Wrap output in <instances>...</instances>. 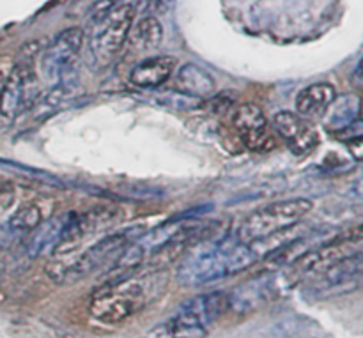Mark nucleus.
Instances as JSON below:
<instances>
[{
    "instance_id": "f257e3e1",
    "label": "nucleus",
    "mask_w": 363,
    "mask_h": 338,
    "mask_svg": "<svg viewBox=\"0 0 363 338\" xmlns=\"http://www.w3.org/2000/svg\"><path fill=\"white\" fill-rule=\"evenodd\" d=\"M257 247L243 243L236 237L206 240L194 243V248L177 266V280L184 287H199L213 283L225 276L236 275L259 261Z\"/></svg>"
},
{
    "instance_id": "f03ea898",
    "label": "nucleus",
    "mask_w": 363,
    "mask_h": 338,
    "mask_svg": "<svg viewBox=\"0 0 363 338\" xmlns=\"http://www.w3.org/2000/svg\"><path fill=\"white\" fill-rule=\"evenodd\" d=\"M151 301L145 280L128 278L108 280L92 293L91 314L103 325H121L144 310Z\"/></svg>"
},
{
    "instance_id": "7ed1b4c3",
    "label": "nucleus",
    "mask_w": 363,
    "mask_h": 338,
    "mask_svg": "<svg viewBox=\"0 0 363 338\" xmlns=\"http://www.w3.org/2000/svg\"><path fill=\"white\" fill-rule=\"evenodd\" d=\"M229 310L225 293H209L191 298L165 322L152 328L145 338H206L209 326Z\"/></svg>"
},
{
    "instance_id": "20e7f679",
    "label": "nucleus",
    "mask_w": 363,
    "mask_h": 338,
    "mask_svg": "<svg viewBox=\"0 0 363 338\" xmlns=\"http://www.w3.org/2000/svg\"><path fill=\"white\" fill-rule=\"evenodd\" d=\"M312 208H314L312 201L303 197L273 202L247 216L240 225L236 237L243 243H255L277 236L301 222L312 211Z\"/></svg>"
},
{
    "instance_id": "39448f33",
    "label": "nucleus",
    "mask_w": 363,
    "mask_h": 338,
    "mask_svg": "<svg viewBox=\"0 0 363 338\" xmlns=\"http://www.w3.org/2000/svg\"><path fill=\"white\" fill-rule=\"evenodd\" d=\"M128 232L112 234V236L105 237V240L98 241L96 244L89 247L84 254L78 255L77 259H69V261H62L57 259L55 262L46 266V275L53 280V282L60 283V286H71L77 283L78 280L87 278L89 275L105 266L110 259L116 254H119L124 247L128 244Z\"/></svg>"
},
{
    "instance_id": "423d86ee",
    "label": "nucleus",
    "mask_w": 363,
    "mask_h": 338,
    "mask_svg": "<svg viewBox=\"0 0 363 338\" xmlns=\"http://www.w3.org/2000/svg\"><path fill=\"white\" fill-rule=\"evenodd\" d=\"M133 20L135 7L131 4H119L103 13V18L91 38V50L96 59L110 62L123 52L130 38Z\"/></svg>"
},
{
    "instance_id": "0eeeda50",
    "label": "nucleus",
    "mask_w": 363,
    "mask_h": 338,
    "mask_svg": "<svg viewBox=\"0 0 363 338\" xmlns=\"http://www.w3.org/2000/svg\"><path fill=\"white\" fill-rule=\"evenodd\" d=\"M363 271V255L362 252H353L339 261L332 262L325 268V271L319 275L315 283L312 286V293L318 298H332L339 294L351 293L358 289L362 282Z\"/></svg>"
},
{
    "instance_id": "6e6552de",
    "label": "nucleus",
    "mask_w": 363,
    "mask_h": 338,
    "mask_svg": "<svg viewBox=\"0 0 363 338\" xmlns=\"http://www.w3.org/2000/svg\"><path fill=\"white\" fill-rule=\"evenodd\" d=\"M85 34L80 27L64 28L41 55V73L46 80H60L77 60Z\"/></svg>"
},
{
    "instance_id": "1a4fd4ad",
    "label": "nucleus",
    "mask_w": 363,
    "mask_h": 338,
    "mask_svg": "<svg viewBox=\"0 0 363 338\" xmlns=\"http://www.w3.org/2000/svg\"><path fill=\"white\" fill-rule=\"evenodd\" d=\"M116 218V213L110 211L106 208H98L92 209V211L84 213V215H74L71 213L69 218H67L66 227H64L62 234H60V240L57 248L53 250V255L57 257H62L67 255L69 252H73L82 241L85 240L91 234L103 230L106 225L113 222Z\"/></svg>"
},
{
    "instance_id": "9d476101",
    "label": "nucleus",
    "mask_w": 363,
    "mask_h": 338,
    "mask_svg": "<svg viewBox=\"0 0 363 338\" xmlns=\"http://www.w3.org/2000/svg\"><path fill=\"white\" fill-rule=\"evenodd\" d=\"M233 124L241 144L250 151H268L273 147L268 119L261 106L254 103H241L233 112Z\"/></svg>"
},
{
    "instance_id": "9b49d317",
    "label": "nucleus",
    "mask_w": 363,
    "mask_h": 338,
    "mask_svg": "<svg viewBox=\"0 0 363 338\" xmlns=\"http://www.w3.org/2000/svg\"><path fill=\"white\" fill-rule=\"evenodd\" d=\"M273 128L296 154H308L319 145V133L300 113L282 110L273 116Z\"/></svg>"
},
{
    "instance_id": "f8f14e48",
    "label": "nucleus",
    "mask_w": 363,
    "mask_h": 338,
    "mask_svg": "<svg viewBox=\"0 0 363 338\" xmlns=\"http://www.w3.org/2000/svg\"><path fill=\"white\" fill-rule=\"evenodd\" d=\"M34 71L28 64H18L7 74L0 89V113L6 119H14L30 103V91L34 84Z\"/></svg>"
},
{
    "instance_id": "ddd939ff",
    "label": "nucleus",
    "mask_w": 363,
    "mask_h": 338,
    "mask_svg": "<svg viewBox=\"0 0 363 338\" xmlns=\"http://www.w3.org/2000/svg\"><path fill=\"white\" fill-rule=\"evenodd\" d=\"M284 291V282L280 275H262L252 282L245 283L229 296V308L238 312H252L261 305L275 300Z\"/></svg>"
},
{
    "instance_id": "4468645a",
    "label": "nucleus",
    "mask_w": 363,
    "mask_h": 338,
    "mask_svg": "<svg viewBox=\"0 0 363 338\" xmlns=\"http://www.w3.org/2000/svg\"><path fill=\"white\" fill-rule=\"evenodd\" d=\"M176 67V59L170 55L149 57L130 71V81L138 89H156L170 80Z\"/></svg>"
},
{
    "instance_id": "2eb2a0df",
    "label": "nucleus",
    "mask_w": 363,
    "mask_h": 338,
    "mask_svg": "<svg viewBox=\"0 0 363 338\" xmlns=\"http://www.w3.org/2000/svg\"><path fill=\"white\" fill-rule=\"evenodd\" d=\"M337 99V91L328 81H318L301 89L296 96V110L301 117H323Z\"/></svg>"
},
{
    "instance_id": "dca6fc26",
    "label": "nucleus",
    "mask_w": 363,
    "mask_h": 338,
    "mask_svg": "<svg viewBox=\"0 0 363 338\" xmlns=\"http://www.w3.org/2000/svg\"><path fill=\"white\" fill-rule=\"evenodd\" d=\"M69 215L55 216V218L48 220V222H41L35 227L34 234H32L27 243V254L32 259L41 257V255L46 254H53V250L59 244L60 234H62L64 227H66Z\"/></svg>"
},
{
    "instance_id": "f3484780",
    "label": "nucleus",
    "mask_w": 363,
    "mask_h": 338,
    "mask_svg": "<svg viewBox=\"0 0 363 338\" xmlns=\"http://www.w3.org/2000/svg\"><path fill=\"white\" fill-rule=\"evenodd\" d=\"M176 85L179 92H184L194 98H208L215 91V78L204 69V67L197 66V64H183L177 69L176 74Z\"/></svg>"
},
{
    "instance_id": "a211bd4d",
    "label": "nucleus",
    "mask_w": 363,
    "mask_h": 338,
    "mask_svg": "<svg viewBox=\"0 0 363 338\" xmlns=\"http://www.w3.org/2000/svg\"><path fill=\"white\" fill-rule=\"evenodd\" d=\"M332 112L330 117L326 119V126L330 130H342V128L350 126L354 120H358V113H360V99L357 96H346L340 101H333V105L330 106Z\"/></svg>"
},
{
    "instance_id": "6ab92c4d",
    "label": "nucleus",
    "mask_w": 363,
    "mask_h": 338,
    "mask_svg": "<svg viewBox=\"0 0 363 338\" xmlns=\"http://www.w3.org/2000/svg\"><path fill=\"white\" fill-rule=\"evenodd\" d=\"M163 27L156 16H144L135 27L133 43L140 50H155L162 45Z\"/></svg>"
},
{
    "instance_id": "aec40b11",
    "label": "nucleus",
    "mask_w": 363,
    "mask_h": 338,
    "mask_svg": "<svg viewBox=\"0 0 363 338\" xmlns=\"http://www.w3.org/2000/svg\"><path fill=\"white\" fill-rule=\"evenodd\" d=\"M43 222V211L39 205L35 204H25L16 209L9 220V229L16 230V232H23V230H34L39 223Z\"/></svg>"
},
{
    "instance_id": "412c9836",
    "label": "nucleus",
    "mask_w": 363,
    "mask_h": 338,
    "mask_svg": "<svg viewBox=\"0 0 363 338\" xmlns=\"http://www.w3.org/2000/svg\"><path fill=\"white\" fill-rule=\"evenodd\" d=\"M156 99H160L162 105L170 106L172 105L176 110H191L197 108L201 105L199 98H194V96H188L184 92H165V94H158Z\"/></svg>"
},
{
    "instance_id": "4be33fe9",
    "label": "nucleus",
    "mask_w": 363,
    "mask_h": 338,
    "mask_svg": "<svg viewBox=\"0 0 363 338\" xmlns=\"http://www.w3.org/2000/svg\"><path fill=\"white\" fill-rule=\"evenodd\" d=\"M110 2H117V0H110Z\"/></svg>"
}]
</instances>
